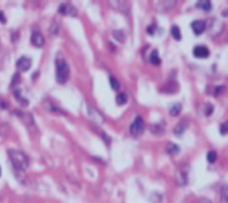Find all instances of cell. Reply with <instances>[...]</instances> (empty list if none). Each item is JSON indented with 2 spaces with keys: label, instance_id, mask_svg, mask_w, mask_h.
I'll use <instances>...</instances> for the list:
<instances>
[{
  "label": "cell",
  "instance_id": "6da1fadb",
  "mask_svg": "<svg viewBox=\"0 0 228 203\" xmlns=\"http://www.w3.org/2000/svg\"><path fill=\"white\" fill-rule=\"evenodd\" d=\"M9 159L13 164V167L20 171H25L29 168V158L24 152L18 151V150H9L8 151Z\"/></svg>",
  "mask_w": 228,
  "mask_h": 203
},
{
  "label": "cell",
  "instance_id": "7a4b0ae2",
  "mask_svg": "<svg viewBox=\"0 0 228 203\" xmlns=\"http://www.w3.org/2000/svg\"><path fill=\"white\" fill-rule=\"evenodd\" d=\"M68 78H69V66L64 59L59 57L56 60V81L60 85H64Z\"/></svg>",
  "mask_w": 228,
  "mask_h": 203
},
{
  "label": "cell",
  "instance_id": "3957f363",
  "mask_svg": "<svg viewBox=\"0 0 228 203\" xmlns=\"http://www.w3.org/2000/svg\"><path fill=\"white\" fill-rule=\"evenodd\" d=\"M143 130H145V123H143V120H142L141 116H137V117L133 120V123L130 124L129 132H130V134H132L133 137H138V135H141L143 133Z\"/></svg>",
  "mask_w": 228,
  "mask_h": 203
},
{
  "label": "cell",
  "instance_id": "277c9868",
  "mask_svg": "<svg viewBox=\"0 0 228 203\" xmlns=\"http://www.w3.org/2000/svg\"><path fill=\"white\" fill-rule=\"evenodd\" d=\"M16 65H17V69L20 70V72H26V70L30 69V66H31V60L29 59L27 56H22V57H20V59L17 60Z\"/></svg>",
  "mask_w": 228,
  "mask_h": 203
},
{
  "label": "cell",
  "instance_id": "5b68a950",
  "mask_svg": "<svg viewBox=\"0 0 228 203\" xmlns=\"http://www.w3.org/2000/svg\"><path fill=\"white\" fill-rule=\"evenodd\" d=\"M193 55L198 59H206L210 55V51H208V48L205 47V46H197L194 47V50H193Z\"/></svg>",
  "mask_w": 228,
  "mask_h": 203
},
{
  "label": "cell",
  "instance_id": "8992f818",
  "mask_svg": "<svg viewBox=\"0 0 228 203\" xmlns=\"http://www.w3.org/2000/svg\"><path fill=\"white\" fill-rule=\"evenodd\" d=\"M59 13L64 14V16H76L77 11L74 7H72L71 4H61L59 7Z\"/></svg>",
  "mask_w": 228,
  "mask_h": 203
},
{
  "label": "cell",
  "instance_id": "52a82bcc",
  "mask_svg": "<svg viewBox=\"0 0 228 203\" xmlns=\"http://www.w3.org/2000/svg\"><path fill=\"white\" fill-rule=\"evenodd\" d=\"M190 26H192V29H193V31H194L197 35H200V34H202L203 31H205V29H206V22L202 21V20H196V21L192 22Z\"/></svg>",
  "mask_w": 228,
  "mask_h": 203
},
{
  "label": "cell",
  "instance_id": "ba28073f",
  "mask_svg": "<svg viewBox=\"0 0 228 203\" xmlns=\"http://www.w3.org/2000/svg\"><path fill=\"white\" fill-rule=\"evenodd\" d=\"M31 43L34 46H37V47H42L43 45H45V37L42 35V33L33 31V34H31Z\"/></svg>",
  "mask_w": 228,
  "mask_h": 203
},
{
  "label": "cell",
  "instance_id": "9c48e42d",
  "mask_svg": "<svg viewBox=\"0 0 228 203\" xmlns=\"http://www.w3.org/2000/svg\"><path fill=\"white\" fill-rule=\"evenodd\" d=\"M181 109H183V105H181L180 103H176V104H173L172 107L169 108V115L173 116V117H176V116L180 115Z\"/></svg>",
  "mask_w": 228,
  "mask_h": 203
},
{
  "label": "cell",
  "instance_id": "30bf717a",
  "mask_svg": "<svg viewBox=\"0 0 228 203\" xmlns=\"http://www.w3.org/2000/svg\"><path fill=\"white\" fill-rule=\"evenodd\" d=\"M179 151H180V147H179L176 143H168L167 144V152L169 154V155H176Z\"/></svg>",
  "mask_w": 228,
  "mask_h": 203
},
{
  "label": "cell",
  "instance_id": "8fae6325",
  "mask_svg": "<svg viewBox=\"0 0 228 203\" xmlns=\"http://www.w3.org/2000/svg\"><path fill=\"white\" fill-rule=\"evenodd\" d=\"M186 129V121H181V123H179L177 125H176V128H175V134L176 135H180V134H183L184 133V130Z\"/></svg>",
  "mask_w": 228,
  "mask_h": 203
},
{
  "label": "cell",
  "instance_id": "7c38bea8",
  "mask_svg": "<svg viewBox=\"0 0 228 203\" xmlns=\"http://www.w3.org/2000/svg\"><path fill=\"white\" fill-rule=\"evenodd\" d=\"M197 7L201 8V9H203L205 12L211 11V3L207 2V0H203V2H198V3H197Z\"/></svg>",
  "mask_w": 228,
  "mask_h": 203
},
{
  "label": "cell",
  "instance_id": "4fadbf2b",
  "mask_svg": "<svg viewBox=\"0 0 228 203\" xmlns=\"http://www.w3.org/2000/svg\"><path fill=\"white\" fill-rule=\"evenodd\" d=\"M150 62H151L153 65H159V64H161V59H159V56H158V51L157 50H154L153 54L150 55Z\"/></svg>",
  "mask_w": 228,
  "mask_h": 203
},
{
  "label": "cell",
  "instance_id": "5bb4252c",
  "mask_svg": "<svg viewBox=\"0 0 228 203\" xmlns=\"http://www.w3.org/2000/svg\"><path fill=\"white\" fill-rule=\"evenodd\" d=\"M127 102H128L127 94L121 93V94H119L118 96H116V103H118V105H124L125 103H127Z\"/></svg>",
  "mask_w": 228,
  "mask_h": 203
},
{
  "label": "cell",
  "instance_id": "9a60e30c",
  "mask_svg": "<svg viewBox=\"0 0 228 203\" xmlns=\"http://www.w3.org/2000/svg\"><path fill=\"white\" fill-rule=\"evenodd\" d=\"M171 34H172V37H173L176 41H181V31H180V29H179L176 25L172 26V29H171Z\"/></svg>",
  "mask_w": 228,
  "mask_h": 203
},
{
  "label": "cell",
  "instance_id": "2e32d148",
  "mask_svg": "<svg viewBox=\"0 0 228 203\" xmlns=\"http://www.w3.org/2000/svg\"><path fill=\"white\" fill-rule=\"evenodd\" d=\"M14 96H16V99L20 102L21 104H25V105H27V103L29 102L26 100V99H24V98H21V95H20V90H16L14 91Z\"/></svg>",
  "mask_w": 228,
  "mask_h": 203
},
{
  "label": "cell",
  "instance_id": "e0dca14e",
  "mask_svg": "<svg viewBox=\"0 0 228 203\" xmlns=\"http://www.w3.org/2000/svg\"><path fill=\"white\" fill-rule=\"evenodd\" d=\"M110 84H111V87H112L114 90H118L120 87V84H119V81L114 78V77H110Z\"/></svg>",
  "mask_w": 228,
  "mask_h": 203
},
{
  "label": "cell",
  "instance_id": "ac0fdd59",
  "mask_svg": "<svg viewBox=\"0 0 228 203\" xmlns=\"http://www.w3.org/2000/svg\"><path fill=\"white\" fill-rule=\"evenodd\" d=\"M216 151H214V150H212V151H208V154H207V160L210 162V163H214L215 160H216Z\"/></svg>",
  "mask_w": 228,
  "mask_h": 203
},
{
  "label": "cell",
  "instance_id": "d6986e66",
  "mask_svg": "<svg viewBox=\"0 0 228 203\" xmlns=\"http://www.w3.org/2000/svg\"><path fill=\"white\" fill-rule=\"evenodd\" d=\"M212 112H214V107L210 104H206V116H210Z\"/></svg>",
  "mask_w": 228,
  "mask_h": 203
},
{
  "label": "cell",
  "instance_id": "ffe728a7",
  "mask_svg": "<svg viewBox=\"0 0 228 203\" xmlns=\"http://www.w3.org/2000/svg\"><path fill=\"white\" fill-rule=\"evenodd\" d=\"M220 133H222L223 135L227 134V123H223V124L220 125Z\"/></svg>",
  "mask_w": 228,
  "mask_h": 203
},
{
  "label": "cell",
  "instance_id": "44dd1931",
  "mask_svg": "<svg viewBox=\"0 0 228 203\" xmlns=\"http://www.w3.org/2000/svg\"><path fill=\"white\" fill-rule=\"evenodd\" d=\"M222 190H223V203H227V198H228L227 197V186L224 185Z\"/></svg>",
  "mask_w": 228,
  "mask_h": 203
},
{
  "label": "cell",
  "instance_id": "7402d4cb",
  "mask_svg": "<svg viewBox=\"0 0 228 203\" xmlns=\"http://www.w3.org/2000/svg\"><path fill=\"white\" fill-rule=\"evenodd\" d=\"M154 29H155L154 25L149 26V27H147V34H150V35H154Z\"/></svg>",
  "mask_w": 228,
  "mask_h": 203
},
{
  "label": "cell",
  "instance_id": "603a6c76",
  "mask_svg": "<svg viewBox=\"0 0 228 203\" xmlns=\"http://www.w3.org/2000/svg\"><path fill=\"white\" fill-rule=\"evenodd\" d=\"M0 22H2V23H5L7 22V18H5V16H4L3 12H0Z\"/></svg>",
  "mask_w": 228,
  "mask_h": 203
},
{
  "label": "cell",
  "instance_id": "cb8c5ba5",
  "mask_svg": "<svg viewBox=\"0 0 228 203\" xmlns=\"http://www.w3.org/2000/svg\"><path fill=\"white\" fill-rule=\"evenodd\" d=\"M201 203H210V202H208L207 199H201Z\"/></svg>",
  "mask_w": 228,
  "mask_h": 203
},
{
  "label": "cell",
  "instance_id": "d4e9b609",
  "mask_svg": "<svg viewBox=\"0 0 228 203\" xmlns=\"http://www.w3.org/2000/svg\"><path fill=\"white\" fill-rule=\"evenodd\" d=\"M0 175H2V169H0Z\"/></svg>",
  "mask_w": 228,
  "mask_h": 203
}]
</instances>
